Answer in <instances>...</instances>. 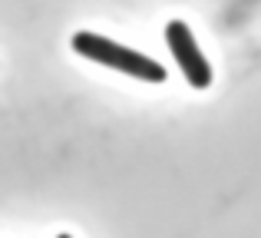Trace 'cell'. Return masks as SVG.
I'll return each mask as SVG.
<instances>
[{
	"mask_svg": "<svg viewBox=\"0 0 261 238\" xmlns=\"http://www.w3.org/2000/svg\"><path fill=\"white\" fill-rule=\"evenodd\" d=\"M57 238H73V235H66V232H63V235H57Z\"/></svg>",
	"mask_w": 261,
	"mask_h": 238,
	"instance_id": "obj_3",
	"label": "cell"
},
{
	"mask_svg": "<svg viewBox=\"0 0 261 238\" xmlns=\"http://www.w3.org/2000/svg\"><path fill=\"white\" fill-rule=\"evenodd\" d=\"M166 43L172 50L178 70H182L185 83L195 90H208L212 86V63L205 60V53L198 50V40L192 33V27L185 20H169L166 23Z\"/></svg>",
	"mask_w": 261,
	"mask_h": 238,
	"instance_id": "obj_2",
	"label": "cell"
},
{
	"mask_svg": "<svg viewBox=\"0 0 261 238\" xmlns=\"http://www.w3.org/2000/svg\"><path fill=\"white\" fill-rule=\"evenodd\" d=\"M73 53H80L83 60H93V63L106 66V70L126 73L133 80H142V83H166V66H159L152 57L133 50V46H122L109 37H99V33L89 30H76L70 40Z\"/></svg>",
	"mask_w": 261,
	"mask_h": 238,
	"instance_id": "obj_1",
	"label": "cell"
}]
</instances>
